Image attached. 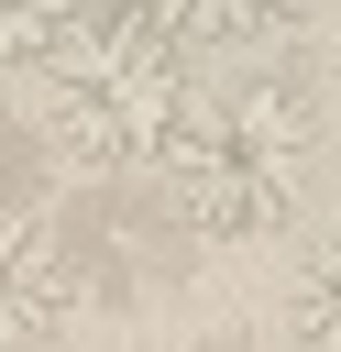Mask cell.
<instances>
[{"label":"cell","instance_id":"1","mask_svg":"<svg viewBox=\"0 0 341 352\" xmlns=\"http://www.w3.org/2000/svg\"><path fill=\"white\" fill-rule=\"evenodd\" d=\"M319 176V110L286 77H220L187 99L176 143H165V187L209 242H264L297 220Z\"/></svg>","mask_w":341,"mask_h":352},{"label":"cell","instance_id":"2","mask_svg":"<svg viewBox=\"0 0 341 352\" xmlns=\"http://www.w3.org/2000/svg\"><path fill=\"white\" fill-rule=\"evenodd\" d=\"M198 99V66H187V33L165 11H121V22H77L55 55H44V110H55V143L99 176H132V165H165L176 121Z\"/></svg>","mask_w":341,"mask_h":352},{"label":"cell","instance_id":"3","mask_svg":"<svg viewBox=\"0 0 341 352\" xmlns=\"http://www.w3.org/2000/svg\"><path fill=\"white\" fill-rule=\"evenodd\" d=\"M66 330V264L33 220H0V352H44Z\"/></svg>","mask_w":341,"mask_h":352},{"label":"cell","instance_id":"4","mask_svg":"<svg viewBox=\"0 0 341 352\" xmlns=\"http://www.w3.org/2000/svg\"><path fill=\"white\" fill-rule=\"evenodd\" d=\"M286 341L297 352H341V231H319L286 275Z\"/></svg>","mask_w":341,"mask_h":352},{"label":"cell","instance_id":"5","mask_svg":"<svg viewBox=\"0 0 341 352\" xmlns=\"http://www.w3.org/2000/svg\"><path fill=\"white\" fill-rule=\"evenodd\" d=\"M143 11H165L187 44H264L297 22V0H143Z\"/></svg>","mask_w":341,"mask_h":352},{"label":"cell","instance_id":"6","mask_svg":"<svg viewBox=\"0 0 341 352\" xmlns=\"http://www.w3.org/2000/svg\"><path fill=\"white\" fill-rule=\"evenodd\" d=\"M77 22H88V0H0V66H44Z\"/></svg>","mask_w":341,"mask_h":352}]
</instances>
